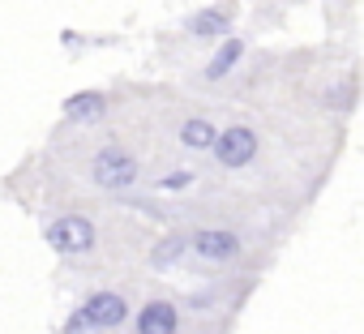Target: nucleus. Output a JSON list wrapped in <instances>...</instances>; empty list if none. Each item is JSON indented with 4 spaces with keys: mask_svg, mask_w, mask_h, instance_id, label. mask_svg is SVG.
Returning <instances> with one entry per match:
<instances>
[{
    "mask_svg": "<svg viewBox=\"0 0 364 334\" xmlns=\"http://www.w3.org/2000/svg\"><path fill=\"white\" fill-rule=\"evenodd\" d=\"M60 112H65V124L69 129H103L116 107H112V95L107 90H77V95H69L60 103Z\"/></svg>",
    "mask_w": 364,
    "mask_h": 334,
    "instance_id": "obj_8",
    "label": "nucleus"
},
{
    "mask_svg": "<svg viewBox=\"0 0 364 334\" xmlns=\"http://www.w3.org/2000/svg\"><path fill=\"white\" fill-rule=\"evenodd\" d=\"M43 240L60 262L90 266L103 253V219L86 206H56L43 215Z\"/></svg>",
    "mask_w": 364,
    "mask_h": 334,
    "instance_id": "obj_2",
    "label": "nucleus"
},
{
    "mask_svg": "<svg viewBox=\"0 0 364 334\" xmlns=\"http://www.w3.org/2000/svg\"><path fill=\"white\" fill-rule=\"evenodd\" d=\"M262 154H266V137L249 120H236V124L219 129V137L210 146V163H215V172H223V176L253 172V167L262 163Z\"/></svg>",
    "mask_w": 364,
    "mask_h": 334,
    "instance_id": "obj_4",
    "label": "nucleus"
},
{
    "mask_svg": "<svg viewBox=\"0 0 364 334\" xmlns=\"http://www.w3.org/2000/svg\"><path fill=\"white\" fill-rule=\"evenodd\" d=\"M56 150L69 158L73 176L82 181V189L103 193V198H133L150 185V172L141 154L120 137V133H103V129H77V141H60Z\"/></svg>",
    "mask_w": 364,
    "mask_h": 334,
    "instance_id": "obj_1",
    "label": "nucleus"
},
{
    "mask_svg": "<svg viewBox=\"0 0 364 334\" xmlns=\"http://www.w3.org/2000/svg\"><path fill=\"white\" fill-rule=\"evenodd\" d=\"M185 321H189V313L180 308L176 296H150L129 317L133 334H185Z\"/></svg>",
    "mask_w": 364,
    "mask_h": 334,
    "instance_id": "obj_7",
    "label": "nucleus"
},
{
    "mask_svg": "<svg viewBox=\"0 0 364 334\" xmlns=\"http://www.w3.org/2000/svg\"><path fill=\"white\" fill-rule=\"evenodd\" d=\"M133 317V300L124 287H95L65 321L60 334H112V330H124Z\"/></svg>",
    "mask_w": 364,
    "mask_h": 334,
    "instance_id": "obj_3",
    "label": "nucleus"
},
{
    "mask_svg": "<svg viewBox=\"0 0 364 334\" xmlns=\"http://www.w3.org/2000/svg\"><path fill=\"white\" fill-rule=\"evenodd\" d=\"M236 18H240L236 0H215V5H202V9H193L185 22H180V35H185L193 48H215V43L232 39Z\"/></svg>",
    "mask_w": 364,
    "mask_h": 334,
    "instance_id": "obj_5",
    "label": "nucleus"
},
{
    "mask_svg": "<svg viewBox=\"0 0 364 334\" xmlns=\"http://www.w3.org/2000/svg\"><path fill=\"white\" fill-rule=\"evenodd\" d=\"M185 253H189L185 227H167L163 236H154V240L146 244V262H150V270H159V274H167V270H176V266H185Z\"/></svg>",
    "mask_w": 364,
    "mask_h": 334,
    "instance_id": "obj_9",
    "label": "nucleus"
},
{
    "mask_svg": "<svg viewBox=\"0 0 364 334\" xmlns=\"http://www.w3.org/2000/svg\"><path fill=\"white\" fill-rule=\"evenodd\" d=\"M245 56H249V43L236 39V35L223 39V43H215V52H210L198 69H189V86H193V90H228L232 77L240 73Z\"/></svg>",
    "mask_w": 364,
    "mask_h": 334,
    "instance_id": "obj_6",
    "label": "nucleus"
},
{
    "mask_svg": "<svg viewBox=\"0 0 364 334\" xmlns=\"http://www.w3.org/2000/svg\"><path fill=\"white\" fill-rule=\"evenodd\" d=\"M355 73H343V77H330V86L321 90V112H334V116H351L355 112Z\"/></svg>",
    "mask_w": 364,
    "mask_h": 334,
    "instance_id": "obj_10",
    "label": "nucleus"
}]
</instances>
